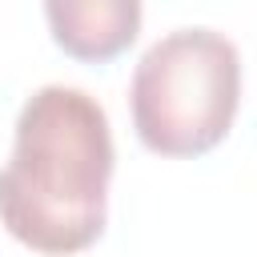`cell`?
Instances as JSON below:
<instances>
[{
	"mask_svg": "<svg viewBox=\"0 0 257 257\" xmlns=\"http://www.w3.org/2000/svg\"><path fill=\"white\" fill-rule=\"evenodd\" d=\"M112 161V128L96 96L72 84L36 88L0 169L4 229L48 257L88 249L104 233Z\"/></svg>",
	"mask_w": 257,
	"mask_h": 257,
	"instance_id": "6da1fadb",
	"label": "cell"
},
{
	"mask_svg": "<svg viewBox=\"0 0 257 257\" xmlns=\"http://www.w3.org/2000/svg\"><path fill=\"white\" fill-rule=\"evenodd\" d=\"M241 104V52L217 28H177L133 68L128 108L145 149L201 157L225 141Z\"/></svg>",
	"mask_w": 257,
	"mask_h": 257,
	"instance_id": "7a4b0ae2",
	"label": "cell"
},
{
	"mask_svg": "<svg viewBox=\"0 0 257 257\" xmlns=\"http://www.w3.org/2000/svg\"><path fill=\"white\" fill-rule=\"evenodd\" d=\"M44 16L56 48H64L72 60L104 64L137 40L145 4L141 0H44Z\"/></svg>",
	"mask_w": 257,
	"mask_h": 257,
	"instance_id": "3957f363",
	"label": "cell"
}]
</instances>
